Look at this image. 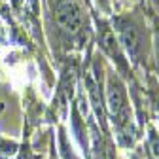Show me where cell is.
Here are the masks:
<instances>
[{
    "mask_svg": "<svg viewBox=\"0 0 159 159\" xmlns=\"http://www.w3.org/2000/svg\"><path fill=\"white\" fill-rule=\"evenodd\" d=\"M108 108L112 112L114 117H117L119 121H125L127 117V108H125V97H123V89L117 82H112L108 84Z\"/></svg>",
    "mask_w": 159,
    "mask_h": 159,
    "instance_id": "cell-2",
    "label": "cell"
},
{
    "mask_svg": "<svg viewBox=\"0 0 159 159\" xmlns=\"http://www.w3.org/2000/svg\"><path fill=\"white\" fill-rule=\"evenodd\" d=\"M117 30H119V42H121V46L127 49V53L131 57H134L136 49H138V34H136L134 27L125 23V21H121Z\"/></svg>",
    "mask_w": 159,
    "mask_h": 159,
    "instance_id": "cell-3",
    "label": "cell"
},
{
    "mask_svg": "<svg viewBox=\"0 0 159 159\" xmlns=\"http://www.w3.org/2000/svg\"><path fill=\"white\" fill-rule=\"evenodd\" d=\"M93 159H108V152H106V148H104V144L102 142H95V146H93Z\"/></svg>",
    "mask_w": 159,
    "mask_h": 159,
    "instance_id": "cell-4",
    "label": "cell"
},
{
    "mask_svg": "<svg viewBox=\"0 0 159 159\" xmlns=\"http://www.w3.org/2000/svg\"><path fill=\"white\" fill-rule=\"evenodd\" d=\"M55 19L65 32L76 34L84 23V11L76 0H63L55 8Z\"/></svg>",
    "mask_w": 159,
    "mask_h": 159,
    "instance_id": "cell-1",
    "label": "cell"
}]
</instances>
